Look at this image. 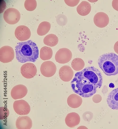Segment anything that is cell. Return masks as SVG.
I'll return each mask as SVG.
<instances>
[{
    "label": "cell",
    "instance_id": "6da1fadb",
    "mask_svg": "<svg viewBox=\"0 0 118 129\" xmlns=\"http://www.w3.org/2000/svg\"><path fill=\"white\" fill-rule=\"evenodd\" d=\"M103 83L101 72L94 66H88L75 74L71 82L74 93L84 98H89L95 94Z\"/></svg>",
    "mask_w": 118,
    "mask_h": 129
},
{
    "label": "cell",
    "instance_id": "7a4b0ae2",
    "mask_svg": "<svg viewBox=\"0 0 118 129\" xmlns=\"http://www.w3.org/2000/svg\"><path fill=\"white\" fill-rule=\"evenodd\" d=\"M16 58L21 63L35 62L38 57V47L31 40L17 43L15 48Z\"/></svg>",
    "mask_w": 118,
    "mask_h": 129
},
{
    "label": "cell",
    "instance_id": "3957f363",
    "mask_svg": "<svg viewBox=\"0 0 118 129\" xmlns=\"http://www.w3.org/2000/svg\"><path fill=\"white\" fill-rule=\"evenodd\" d=\"M98 63L106 75L110 76L118 74V56L115 53H110L100 55Z\"/></svg>",
    "mask_w": 118,
    "mask_h": 129
},
{
    "label": "cell",
    "instance_id": "277c9868",
    "mask_svg": "<svg viewBox=\"0 0 118 129\" xmlns=\"http://www.w3.org/2000/svg\"><path fill=\"white\" fill-rule=\"evenodd\" d=\"M20 14L19 11L14 8L7 9L4 12L3 18L5 21L10 24H14L19 21Z\"/></svg>",
    "mask_w": 118,
    "mask_h": 129
},
{
    "label": "cell",
    "instance_id": "5b68a950",
    "mask_svg": "<svg viewBox=\"0 0 118 129\" xmlns=\"http://www.w3.org/2000/svg\"><path fill=\"white\" fill-rule=\"evenodd\" d=\"M13 107L15 112L20 115H27L30 113V107L28 103L24 100L15 101Z\"/></svg>",
    "mask_w": 118,
    "mask_h": 129
},
{
    "label": "cell",
    "instance_id": "8992f818",
    "mask_svg": "<svg viewBox=\"0 0 118 129\" xmlns=\"http://www.w3.org/2000/svg\"><path fill=\"white\" fill-rule=\"evenodd\" d=\"M72 54L68 49L63 48L59 49L55 55L56 61L60 64H65L69 62L71 59Z\"/></svg>",
    "mask_w": 118,
    "mask_h": 129
},
{
    "label": "cell",
    "instance_id": "52a82bcc",
    "mask_svg": "<svg viewBox=\"0 0 118 129\" xmlns=\"http://www.w3.org/2000/svg\"><path fill=\"white\" fill-rule=\"evenodd\" d=\"M14 57V52L13 48L8 46H4L0 49V61L3 63L11 61Z\"/></svg>",
    "mask_w": 118,
    "mask_h": 129
},
{
    "label": "cell",
    "instance_id": "ba28073f",
    "mask_svg": "<svg viewBox=\"0 0 118 129\" xmlns=\"http://www.w3.org/2000/svg\"><path fill=\"white\" fill-rule=\"evenodd\" d=\"M56 70V65L53 62L50 61L44 62L42 64L40 67L41 74L46 77L53 76L55 73Z\"/></svg>",
    "mask_w": 118,
    "mask_h": 129
},
{
    "label": "cell",
    "instance_id": "9c48e42d",
    "mask_svg": "<svg viewBox=\"0 0 118 129\" xmlns=\"http://www.w3.org/2000/svg\"><path fill=\"white\" fill-rule=\"evenodd\" d=\"M37 70L35 66L33 63H27L23 64L21 68L22 75L27 79H30L36 75Z\"/></svg>",
    "mask_w": 118,
    "mask_h": 129
},
{
    "label": "cell",
    "instance_id": "30bf717a",
    "mask_svg": "<svg viewBox=\"0 0 118 129\" xmlns=\"http://www.w3.org/2000/svg\"><path fill=\"white\" fill-rule=\"evenodd\" d=\"M15 35L16 38L21 41H25L28 39L31 35L30 29L25 25H20L16 29Z\"/></svg>",
    "mask_w": 118,
    "mask_h": 129
},
{
    "label": "cell",
    "instance_id": "8fae6325",
    "mask_svg": "<svg viewBox=\"0 0 118 129\" xmlns=\"http://www.w3.org/2000/svg\"><path fill=\"white\" fill-rule=\"evenodd\" d=\"M27 89L25 85L19 84L14 86L11 92V95L12 98L15 100L21 99L26 95Z\"/></svg>",
    "mask_w": 118,
    "mask_h": 129
},
{
    "label": "cell",
    "instance_id": "7c38bea8",
    "mask_svg": "<svg viewBox=\"0 0 118 129\" xmlns=\"http://www.w3.org/2000/svg\"><path fill=\"white\" fill-rule=\"evenodd\" d=\"M94 22L97 27L102 28L105 27L109 22V18L106 13L102 12H98L95 15Z\"/></svg>",
    "mask_w": 118,
    "mask_h": 129
},
{
    "label": "cell",
    "instance_id": "4fadbf2b",
    "mask_svg": "<svg viewBox=\"0 0 118 129\" xmlns=\"http://www.w3.org/2000/svg\"><path fill=\"white\" fill-rule=\"evenodd\" d=\"M107 102L110 108L118 110V88L109 93L107 98Z\"/></svg>",
    "mask_w": 118,
    "mask_h": 129
},
{
    "label": "cell",
    "instance_id": "5bb4252c",
    "mask_svg": "<svg viewBox=\"0 0 118 129\" xmlns=\"http://www.w3.org/2000/svg\"><path fill=\"white\" fill-rule=\"evenodd\" d=\"M59 75L61 79L64 82H69L72 79L74 75L73 71L69 66L65 65L60 69Z\"/></svg>",
    "mask_w": 118,
    "mask_h": 129
},
{
    "label": "cell",
    "instance_id": "9a60e30c",
    "mask_svg": "<svg viewBox=\"0 0 118 129\" xmlns=\"http://www.w3.org/2000/svg\"><path fill=\"white\" fill-rule=\"evenodd\" d=\"M16 125L18 129H30L32 126V122L27 116H20L16 120Z\"/></svg>",
    "mask_w": 118,
    "mask_h": 129
},
{
    "label": "cell",
    "instance_id": "2e32d148",
    "mask_svg": "<svg viewBox=\"0 0 118 129\" xmlns=\"http://www.w3.org/2000/svg\"><path fill=\"white\" fill-rule=\"evenodd\" d=\"M80 121V116L75 112L69 113L66 115L65 121L66 125L70 128H74L78 125Z\"/></svg>",
    "mask_w": 118,
    "mask_h": 129
},
{
    "label": "cell",
    "instance_id": "e0dca14e",
    "mask_svg": "<svg viewBox=\"0 0 118 129\" xmlns=\"http://www.w3.org/2000/svg\"><path fill=\"white\" fill-rule=\"evenodd\" d=\"M67 102L68 105L73 108H76L80 107L82 102V98L75 94L70 95L68 97Z\"/></svg>",
    "mask_w": 118,
    "mask_h": 129
},
{
    "label": "cell",
    "instance_id": "ac0fdd59",
    "mask_svg": "<svg viewBox=\"0 0 118 129\" xmlns=\"http://www.w3.org/2000/svg\"><path fill=\"white\" fill-rule=\"evenodd\" d=\"M91 9L90 4L86 1H83L77 6L76 10L78 13L80 15L85 16L88 14Z\"/></svg>",
    "mask_w": 118,
    "mask_h": 129
},
{
    "label": "cell",
    "instance_id": "d6986e66",
    "mask_svg": "<svg viewBox=\"0 0 118 129\" xmlns=\"http://www.w3.org/2000/svg\"><path fill=\"white\" fill-rule=\"evenodd\" d=\"M53 55L52 49L47 46L42 47L40 51V58L43 60H49L52 58Z\"/></svg>",
    "mask_w": 118,
    "mask_h": 129
},
{
    "label": "cell",
    "instance_id": "ffe728a7",
    "mask_svg": "<svg viewBox=\"0 0 118 129\" xmlns=\"http://www.w3.org/2000/svg\"><path fill=\"white\" fill-rule=\"evenodd\" d=\"M58 39L56 36L53 34H49L44 38L43 42L44 44L50 47L55 46L58 44Z\"/></svg>",
    "mask_w": 118,
    "mask_h": 129
},
{
    "label": "cell",
    "instance_id": "44dd1931",
    "mask_svg": "<svg viewBox=\"0 0 118 129\" xmlns=\"http://www.w3.org/2000/svg\"><path fill=\"white\" fill-rule=\"evenodd\" d=\"M51 27L50 23L46 21H43L41 22L38 28L37 32L40 36H42L46 34L49 31Z\"/></svg>",
    "mask_w": 118,
    "mask_h": 129
},
{
    "label": "cell",
    "instance_id": "7402d4cb",
    "mask_svg": "<svg viewBox=\"0 0 118 129\" xmlns=\"http://www.w3.org/2000/svg\"><path fill=\"white\" fill-rule=\"evenodd\" d=\"M71 64L72 68L76 71L81 70L84 68L85 66L84 61L79 58L74 59L72 61Z\"/></svg>",
    "mask_w": 118,
    "mask_h": 129
},
{
    "label": "cell",
    "instance_id": "603a6c76",
    "mask_svg": "<svg viewBox=\"0 0 118 129\" xmlns=\"http://www.w3.org/2000/svg\"><path fill=\"white\" fill-rule=\"evenodd\" d=\"M37 3L36 0H26L24 3L25 9L29 11L34 10L36 8Z\"/></svg>",
    "mask_w": 118,
    "mask_h": 129
},
{
    "label": "cell",
    "instance_id": "cb8c5ba5",
    "mask_svg": "<svg viewBox=\"0 0 118 129\" xmlns=\"http://www.w3.org/2000/svg\"><path fill=\"white\" fill-rule=\"evenodd\" d=\"M56 21L59 25L63 26L67 24V18L65 15L62 14H60L57 16Z\"/></svg>",
    "mask_w": 118,
    "mask_h": 129
},
{
    "label": "cell",
    "instance_id": "d4e9b609",
    "mask_svg": "<svg viewBox=\"0 0 118 129\" xmlns=\"http://www.w3.org/2000/svg\"><path fill=\"white\" fill-rule=\"evenodd\" d=\"M8 109L4 107H0V119L3 120L7 118L9 114Z\"/></svg>",
    "mask_w": 118,
    "mask_h": 129
},
{
    "label": "cell",
    "instance_id": "484cf974",
    "mask_svg": "<svg viewBox=\"0 0 118 129\" xmlns=\"http://www.w3.org/2000/svg\"><path fill=\"white\" fill-rule=\"evenodd\" d=\"M80 0H64L65 3L68 6L74 7L77 5Z\"/></svg>",
    "mask_w": 118,
    "mask_h": 129
},
{
    "label": "cell",
    "instance_id": "4316f807",
    "mask_svg": "<svg viewBox=\"0 0 118 129\" xmlns=\"http://www.w3.org/2000/svg\"><path fill=\"white\" fill-rule=\"evenodd\" d=\"M112 6L115 10L118 11V0H113L112 2Z\"/></svg>",
    "mask_w": 118,
    "mask_h": 129
},
{
    "label": "cell",
    "instance_id": "83f0119b",
    "mask_svg": "<svg viewBox=\"0 0 118 129\" xmlns=\"http://www.w3.org/2000/svg\"><path fill=\"white\" fill-rule=\"evenodd\" d=\"M114 49L115 52L118 54V41L115 43L114 46Z\"/></svg>",
    "mask_w": 118,
    "mask_h": 129
},
{
    "label": "cell",
    "instance_id": "f1b7e54d",
    "mask_svg": "<svg viewBox=\"0 0 118 129\" xmlns=\"http://www.w3.org/2000/svg\"><path fill=\"white\" fill-rule=\"evenodd\" d=\"M109 86L110 88H113L114 87L115 85L113 83H111L110 84Z\"/></svg>",
    "mask_w": 118,
    "mask_h": 129
}]
</instances>
